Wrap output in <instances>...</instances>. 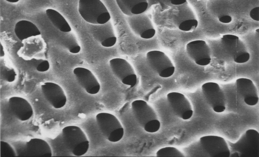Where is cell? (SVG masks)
<instances>
[{"label":"cell","instance_id":"5bb4252c","mask_svg":"<svg viewBox=\"0 0 259 157\" xmlns=\"http://www.w3.org/2000/svg\"><path fill=\"white\" fill-rule=\"evenodd\" d=\"M42 93L45 99L54 108L60 109L66 104L67 98L62 88L58 84L45 82L41 86Z\"/></svg>","mask_w":259,"mask_h":157},{"label":"cell","instance_id":"8fae6325","mask_svg":"<svg viewBox=\"0 0 259 157\" xmlns=\"http://www.w3.org/2000/svg\"><path fill=\"white\" fill-rule=\"evenodd\" d=\"M167 100L173 113L184 120L190 118L193 114L191 105L188 99L183 94L172 92L167 95Z\"/></svg>","mask_w":259,"mask_h":157},{"label":"cell","instance_id":"6da1fadb","mask_svg":"<svg viewBox=\"0 0 259 157\" xmlns=\"http://www.w3.org/2000/svg\"><path fill=\"white\" fill-rule=\"evenodd\" d=\"M227 142L230 151V157H259V133L255 129L246 131L235 143Z\"/></svg>","mask_w":259,"mask_h":157},{"label":"cell","instance_id":"4316f807","mask_svg":"<svg viewBox=\"0 0 259 157\" xmlns=\"http://www.w3.org/2000/svg\"><path fill=\"white\" fill-rule=\"evenodd\" d=\"M1 75L2 79L8 82H12L14 81L16 74L13 68H6L2 70Z\"/></svg>","mask_w":259,"mask_h":157},{"label":"cell","instance_id":"1f68e13d","mask_svg":"<svg viewBox=\"0 0 259 157\" xmlns=\"http://www.w3.org/2000/svg\"><path fill=\"white\" fill-rule=\"evenodd\" d=\"M7 1L12 3L16 2H18L19 0H6Z\"/></svg>","mask_w":259,"mask_h":157},{"label":"cell","instance_id":"ac0fdd59","mask_svg":"<svg viewBox=\"0 0 259 157\" xmlns=\"http://www.w3.org/2000/svg\"><path fill=\"white\" fill-rule=\"evenodd\" d=\"M8 105L12 114L21 121L29 120L33 115V110L31 105L27 100L22 97H11L8 100Z\"/></svg>","mask_w":259,"mask_h":157},{"label":"cell","instance_id":"30bf717a","mask_svg":"<svg viewBox=\"0 0 259 157\" xmlns=\"http://www.w3.org/2000/svg\"><path fill=\"white\" fill-rule=\"evenodd\" d=\"M202 94L209 105L217 113H221L226 109L224 93L219 85L214 82H207L202 86Z\"/></svg>","mask_w":259,"mask_h":157},{"label":"cell","instance_id":"e0dca14e","mask_svg":"<svg viewBox=\"0 0 259 157\" xmlns=\"http://www.w3.org/2000/svg\"><path fill=\"white\" fill-rule=\"evenodd\" d=\"M91 31L94 38L104 47H111L116 43V37L113 27L108 21L103 24L94 25Z\"/></svg>","mask_w":259,"mask_h":157},{"label":"cell","instance_id":"ba28073f","mask_svg":"<svg viewBox=\"0 0 259 157\" xmlns=\"http://www.w3.org/2000/svg\"><path fill=\"white\" fill-rule=\"evenodd\" d=\"M199 144L210 157H230V151L228 143L222 137L213 135L203 136L200 138Z\"/></svg>","mask_w":259,"mask_h":157},{"label":"cell","instance_id":"f1b7e54d","mask_svg":"<svg viewBox=\"0 0 259 157\" xmlns=\"http://www.w3.org/2000/svg\"><path fill=\"white\" fill-rule=\"evenodd\" d=\"M249 15L253 20L259 21V7H257L253 9L250 12Z\"/></svg>","mask_w":259,"mask_h":157},{"label":"cell","instance_id":"277c9868","mask_svg":"<svg viewBox=\"0 0 259 157\" xmlns=\"http://www.w3.org/2000/svg\"><path fill=\"white\" fill-rule=\"evenodd\" d=\"M78 11L86 21L93 25L104 24L111 18L107 9L100 0H79Z\"/></svg>","mask_w":259,"mask_h":157},{"label":"cell","instance_id":"3957f363","mask_svg":"<svg viewBox=\"0 0 259 157\" xmlns=\"http://www.w3.org/2000/svg\"><path fill=\"white\" fill-rule=\"evenodd\" d=\"M62 136L66 147L74 155L81 156L88 150L89 141L79 127L75 125L65 127L62 130Z\"/></svg>","mask_w":259,"mask_h":157},{"label":"cell","instance_id":"2e32d148","mask_svg":"<svg viewBox=\"0 0 259 157\" xmlns=\"http://www.w3.org/2000/svg\"><path fill=\"white\" fill-rule=\"evenodd\" d=\"M235 85L237 93L246 104L253 106L258 103L257 90L252 80L247 78H239L236 80Z\"/></svg>","mask_w":259,"mask_h":157},{"label":"cell","instance_id":"4dcf8cb0","mask_svg":"<svg viewBox=\"0 0 259 157\" xmlns=\"http://www.w3.org/2000/svg\"><path fill=\"white\" fill-rule=\"evenodd\" d=\"M5 56V52L3 47L1 43L0 44V57H3Z\"/></svg>","mask_w":259,"mask_h":157},{"label":"cell","instance_id":"4fadbf2b","mask_svg":"<svg viewBox=\"0 0 259 157\" xmlns=\"http://www.w3.org/2000/svg\"><path fill=\"white\" fill-rule=\"evenodd\" d=\"M189 56L198 65H208L211 61L210 48L206 42L201 40H195L188 43L186 46Z\"/></svg>","mask_w":259,"mask_h":157},{"label":"cell","instance_id":"cb8c5ba5","mask_svg":"<svg viewBox=\"0 0 259 157\" xmlns=\"http://www.w3.org/2000/svg\"><path fill=\"white\" fill-rule=\"evenodd\" d=\"M148 4V9L151 6L159 4L160 10L163 12L173 5H179L186 2V0H147Z\"/></svg>","mask_w":259,"mask_h":157},{"label":"cell","instance_id":"8992f818","mask_svg":"<svg viewBox=\"0 0 259 157\" xmlns=\"http://www.w3.org/2000/svg\"><path fill=\"white\" fill-rule=\"evenodd\" d=\"M221 45L225 52L235 62L242 63L246 62L250 54L243 42L236 36L231 34L223 35Z\"/></svg>","mask_w":259,"mask_h":157},{"label":"cell","instance_id":"603a6c76","mask_svg":"<svg viewBox=\"0 0 259 157\" xmlns=\"http://www.w3.org/2000/svg\"><path fill=\"white\" fill-rule=\"evenodd\" d=\"M46 15L52 24L60 31L69 32L71 31V28L64 17L58 12L52 9L46 10Z\"/></svg>","mask_w":259,"mask_h":157},{"label":"cell","instance_id":"52a82bcc","mask_svg":"<svg viewBox=\"0 0 259 157\" xmlns=\"http://www.w3.org/2000/svg\"><path fill=\"white\" fill-rule=\"evenodd\" d=\"M146 60L150 68L160 77L168 78L174 73L173 64L162 52L153 50L148 52L146 54Z\"/></svg>","mask_w":259,"mask_h":157},{"label":"cell","instance_id":"5b68a950","mask_svg":"<svg viewBox=\"0 0 259 157\" xmlns=\"http://www.w3.org/2000/svg\"><path fill=\"white\" fill-rule=\"evenodd\" d=\"M97 125L101 133L108 140L116 142L123 138L124 129L117 118L107 113H100L96 117Z\"/></svg>","mask_w":259,"mask_h":157},{"label":"cell","instance_id":"7402d4cb","mask_svg":"<svg viewBox=\"0 0 259 157\" xmlns=\"http://www.w3.org/2000/svg\"><path fill=\"white\" fill-rule=\"evenodd\" d=\"M14 31L17 38L21 41L31 37L41 34L37 27L34 24L26 20H21L16 24Z\"/></svg>","mask_w":259,"mask_h":157},{"label":"cell","instance_id":"9c48e42d","mask_svg":"<svg viewBox=\"0 0 259 157\" xmlns=\"http://www.w3.org/2000/svg\"><path fill=\"white\" fill-rule=\"evenodd\" d=\"M110 68L114 75L124 85L133 87L136 84L137 77L133 67L126 60L120 58L109 61Z\"/></svg>","mask_w":259,"mask_h":157},{"label":"cell","instance_id":"7a4b0ae2","mask_svg":"<svg viewBox=\"0 0 259 157\" xmlns=\"http://www.w3.org/2000/svg\"><path fill=\"white\" fill-rule=\"evenodd\" d=\"M131 109L135 120L145 131L154 133L159 130L160 122L155 110L147 102L135 100L131 103Z\"/></svg>","mask_w":259,"mask_h":157},{"label":"cell","instance_id":"ffe728a7","mask_svg":"<svg viewBox=\"0 0 259 157\" xmlns=\"http://www.w3.org/2000/svg\"><path fill=\"white\" fill-rule=\"evenodd\" d=\"M186 2L178 5L179 12L175 15L174 22L180 30L187 32L195 29L198 26V21L195 19L189 18L190 12L186 7Z\"/></svg>","mask_w":259,"mask_h":157},{"label":"cell","instance_id":"44dd1931","mask_svg":"<svg viewBox=\"0 0 259 157\" xmlns=\"http://www.w3.org/2000/svg\"><path fill=\"white\" fill-rule=\"evenodd\" d=\"M116 0L120 10L127 16L143 13L148 8L147 0Z\"/></svg>","mask_w":259,"mask_h":157},{"label":"cell","instance_id":"7c38bea8","mask_svg":"<svg viewBox=\"0 0 259 157\" xmlns=\"http://www.w3.org/2000/svg\"><path fill=\"white\" fill-rule=\"evenodd\" d=\"M127 21L132 31L144 39L152 38L155 30L149 17L143 13L132 16H128Z\"/></svg>","mask_w":259,"mask_h":157},{"label":"cell","instance_id":"83f0119b","mask_svg":"<svg viewBox=\"0 0 259 157\" xmlns=\"http://www.w3.org/2000/svg\"><path fill=\"white\" fill-rule=\"evenodd\" d=\"M50 67L49 61L44 60L40 62L36 67V69L38 71L44 72L48 71Z\"/></svg>","mask_w":259,"mask_h":157},{"label":"cell","instance_id":"d6986e66","mask_svg":"<svg viewBox=\"0 0 259 157\" xmlns=\"http://www.w3.org/2000/svg\"><path fill=\"white\" fill-rule=\"evenodd\" d=\"M26 155L32 157H50L52 156L51 148L48 143L42 139H32L26 144Z\"/></svg>","mask_w":259,"mask_h":157},{"label":"cell","instance_id":"484cf974","mask_svg":"<svg viewBox=\"0 0 259 157\" xmlns=\"http://www.w3.org/2000/svg\"><path fill=\"white\" fill-rule=\"evenodd\" d=\"M0 147V157H10L16 156V154L14 149L7 142L1 141Z\"/></svg>","mask_w":259,"mask_h":157},{"label":"cell","instance_id":"f546056e","mask_svg":"<svg viewBox=\"0 0 259 157\" xmlns=\"http://www.w3.org/2000/svg\"><path fill=\"white\" fill-rule=\"evenodd\" d=\"M219 20L222 23H230L232 21L231 17L228 15H225L220 17Z\"/></svg>","mask_w":259,"mask_h":157},{"label":"cell","instance_id":"d4e9b609","mask_svg":"<svg viewBox=\"0 0 259 157\" xmlns=\"http://www.w3.org/2000/svg\"><path fill=\"white\" fill-rule=\"evenodd\" d=\"M157 157H184V154L177 148L173 147H166L158 150Z\"/></svg>","mask_w":259,"mask_h":157},{"label":"cell","instance_id":"9a60e30c","mask_svg":"<svg viewBox=\"0 0 259 157\" xmlns=\"http://www.w3.org/2000/svg\"><path fill=\"white\" fill-rule=\"evenodd\" d=\"M73 72L80 85L87 93L91 94L98 93L100 85L91 71L84 67H78L74 69Z\"/></svg>","mask_w":259,"mask_h":157}]
</instances>
